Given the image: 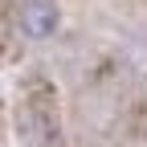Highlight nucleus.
Returning <instances> with one entry per match:
<instances>
[{"label": "nucleus", "mask_w": 147, "mask_h": 147, "mask_svg": "<svg viewBox=\"0 0 147 147\" xmlns=\"http://www.w3.org/2000/svg\"><path fill=\"white\" fill-rule=\"evenodd\" d=\"M16 143L21 147H57L61 143V110H57V90L45 78H29L16 90V110H12Z\"/></svg>", "instance_id": "1"}, {"label": "nucleus", "mask_w": 147, "mask_h": 147, "mask_svg": "<svg viewBox=\"0 0 147 147\" xmlns=\"http://www.w3.org/2000/svg\"><path fill=\"white\" fill-rule=\"evenodd\" d=\"M16 16H21V29L33 41L53 37L57 33V21H61V12H57L53 0H21V4H16Z\"/></svg>", "instance_id": "2"}]
</instances>
